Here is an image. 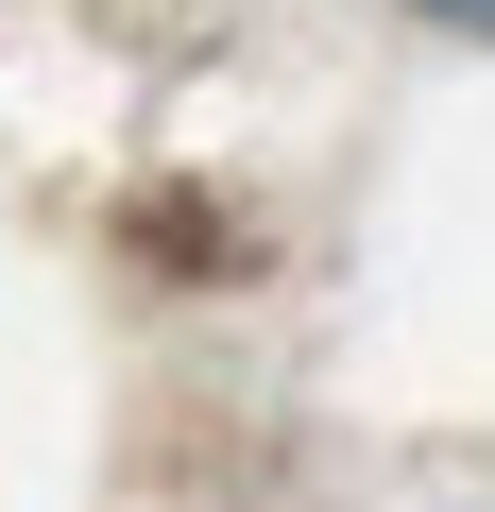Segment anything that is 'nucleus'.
Returning <instances> with one entry per match:
<instances>
[{"label": "nucleus", "mask_w": 495, "mask_h": 512, "mask_svg": "<svg viewBox=\"0 0 495 512\" xmlns=\"http://www.w3.org/2000/svg\"><path fill=\"white\" fill-rule=\"evenodd\" d=\"M410 18H444V35H495V0H410Z\"/></svg>", "instance_id": "nucleus-1"}]
</instances>
